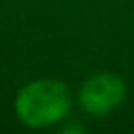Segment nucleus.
<instances>
[{
	"instance_id": "f257e3e1",
	"label": "nucleus",
	"mask_w": 134,
	"mask_h": 134,
	"mask_svg": "<svg viewBox=\"0 0 134 134\" xmlns=\"http://www.w3.org/2000/svg\"><path fill=\"white\" fill-rule=\"evenodd\" d=\"M71 105V91L63 81L36 79L20 89L16 97V114L26 126L46 128L61 122L69 114Z\"/></svg>"
},
{
	"instance_id": "f03ea898",
	"label": "nucleus",
	"mask_w": 134,
	"mask_h": 134,
	"mask_svg": "<svg viewBox=\"0 0 134 134\" xmlns=\"http://www.w3.org/2000/svg\"><path fill=\"white\" fill-rule=\"evenodd\" d=\"M79 105L87 114L105 116L122 105L126 97V83L110 71L95 73L79 87Z\"/></svg>"
}]
</instances>
